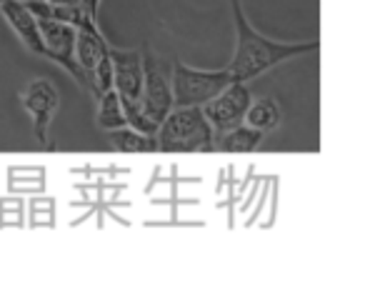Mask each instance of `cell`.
<instances>
[{
	"label": "cell",
	"mask_w": 365,
	"mask_h": 300,
	"mask_svg": "<svg viewBox=\"0 0 365 300\" xmlns=\"http://www.w3.org/2000/svg\"><path fill=\"white\" fill-rule=\"evenodd\" d=\"M250 100H253V95H250V90H248V83L233 81L228 88H223L213 100L205 103L203 115H205V120L210 123L215 135H223L225 130L240 125V123L245 120Z\"/></svg>",
	"instance_id": "obj_6"
},
{
	"label": "cell",
	"mask_w": 365,
	"mask_h": 300,
	"mask_svg": "<svg viewBox=\"0 0 365 300\" xmlns=\"http://www.w3.org/2000/svg\"><path fill=\"white\" fill-rule=\"evenodd\" d=\"M263 138L265 133L240 123V125L225 130L223 135H215V150H220V153H253L263 143Z\"/></svg>",
	"instance_id": "obj_11"
},
{
	"label": "cell",
	"mask_w": 365,
	"mask_h": 300,
	"mask_svg": "<svg viewBox=\"0 0 365 300\" xmlns=\"http://www.w3.org/2000/svg\"><path fill=\"white\" fill-rule=\"evenodd\" d=\"M108 140H110V145L115 148L118 153H130V155L158 153L155 135H145V133H138L128 125L115 128V130H108Z\"/></svg>",
	"instance_id": "obj_12"
},
{
	"label": "cell",
	"mask_w": 365,
	"mask_h": 300,
	"mask_svg": "<svg viewBox=\"0 0 365 300\" xmlns=\"http://www.w3.org/2000/svg\"><path fill=\"white\" fill-rule=\"evenodd\" d=\"M108 51H110V43L106 41V36H103L98 23H86V26L76 28V61L88 81V90H91L93 71H96L101 58L106 56Z\"/></svg>",
	"instance_id": "obj_10"
},
{
	"label": "cell",
	"mask_w": 365,
	"mask_h": 300,
	"mask_svg": "<svg viewBox=\"0 0 365 300\" xmlns=\"http://www.w3.org/2000/svg\"><path fill=\"white\" fill-rule=\"evenodd\" d=\"M38 31H41L43 58L63 68L83 90H88V81L76 61V26L53 18H38Z\"/></svg>",
	"instance_id": "obj_4"
},
{
	"label": "cell",
	"mask_w": 365,
	"mask_h": 300,
	"mask_svg": "<svg viewBox=\"0 0 365 300\" xmlns=\"http://www.w3.org/2000/svg\"><path fill=\"white\" fill-rule=\"evenodd\" d=\"M48 6H81V0H43Z\"/></svg>",
	"instance_id": "obj_16"
},
{
	"label": "cell",
	"mask_w": 365,
	"mask_h": 300,
	"mask_svg": "<svg viewBox=\"0 0 365 300\" xmlns=\"http://www.w3.org/2000/svg\"><path fill=\"white\" fill-rule=\"evenodd\" d=\"M21 103L26 108V113L33 120V130H36V138L41 145L53 148L51 143V123L58 113V105H61V95H58V88L53 86L48 78H36L26 86V90L21 93Z\"/></svg>",
	"instance_id": "obj_7"
},
{
	"label": "cell",
	"mask_w": 365,
	"mask_h": 300,
	"mask_svg": "<svg viewBox=\"0 0 365 300\" xmlns=\"http://www.w3.org/2000/svg\"><path fill=\"white\" fill-rule=\"evenodd\" d=\"M280 118H283V110H280L278 100L265 95V98H258V100H250L243 123L260 133H270L280 125Z\"/></svg>",
	"instance_id": "obj_13"
},
{
	"label": "cell",
	"mask_w": 365,
	"mask_h": 300,
	"mask_svg": "<svg viewBox=\"0 0 365 300\" xmlns=\"http://www.w3.org/2000/svg\"><path fill=\"white\" fill-rule=\"evenodd\" d=\"M96 123L101 130H115V128L128 125L125 123V113H123L120 98L115 90H108L98 98V113H96Z\"/></svg>",
	"instance_id": "obj_14"
},
{
	"label": "cell",
	"mask_w": 365,
	"mask_h": 300,
	"mask_svg": "<svg viewBox=\"0 0 365 300\" xmlns=\"http://www.w3.org/2000/svg\"><path fill=\"white\" fill-rule=\"evenodd\" d=\"M113 90L120 100L140 103L143 98V53L110 46Z\"/></svg>",
	"instance_id": "obj_8"
},
{
	"label": "cell",
	"mask_w": 365,
	"mask_h": 300,
	"mask_svg": "<svg viewBox=\"0 0 365 300\" xmlns=\"http://www.w3.org/2000/svg\"><path fill=\"white\" fill-rule=\"evenodd\" d=\"M143 53V98L140 105L153 120H160L173 110V86H170V63L153 56L150 51Z\"/></svg>",
	"instance_id": "obj_5"
},
{
	"label": "cell",
	"mask_w": 365,
	"mask_h": 300,
	"mask_svg": "<svg viewBox=\"0 0 365 300\" xmlns=\"http://www.w3.org/2000/svg\"><path fill=\"white\" fill-rule=\"evenodd\" d=\"M230 83H233V76L228 73V68L200 71V68H190L175 61L170 68L173 108H203Z\"/></svg>",
	"instance_id": "obj_3"
},
{
	"label": "cell",
	"mask_w": 365,
	"mask_h": 300,
	"mask_svg": "<svg viewBox=\"0 0 365 300\" xmlns=\"http://www.w3.org/2000/svg\"><path fill=\"white\" fill-rule=\"evenodd\" d=\"M230 8H233V23H235V51L225 68L233 76V81L250 83L263 76V73L273 71L280 63L308 56V53H315L320 48L318 38L300 41V43H280L273 41V38H265L248 21L240 0H230Z\"/></svg>",
	"instance_id": "obj_1"
},
{
	"label": "cell",
	"mask_w": 365,
	"mask_h": 300,
	"mask_svg": "<svg viewBox=\"0 0 365 300\" xmlns=\"http://www.w3.org/2000/svg\"><path fill=\"white\" fill-rule=\"evenodd\" d=\"M163 153H215V133L203 108H173L155 130Z\"/></svg>",
	"instance_id": "obj_2"
},
{
	"label": "cell",
	"mask_w": 365,
	"mask_h": 300,
	"mask_svg": "<svg viewBox=\"0 0 365 300\" xmlns=\"http://www.w3.org/2000/svg\"><path fill=\"white\" fill-rule=\"evenodd\" d=\"M0 16H3V21L13 28L18 41H21L28 51L36 53V56H43L38 18L33 16V11L23 3V0H0Z\"/></svg>",
	"instance_id": "obj_9"
},
{
	"label": "cell",
	"mask_w": 365,
	"mask_h": 300,
	"mask_svg": "<svg viewBox=\"0 0 365 300\" xmlns=\"http://www.w3.org/2000/svg\"><path fill=\"white\" fill-rule=\"evenodd\" d=\"M101 3L103 0H81V8L93 18V21H98V16H101Z\"/></svg>",
	"instance_id": "obj_15"
}]
</instances>
